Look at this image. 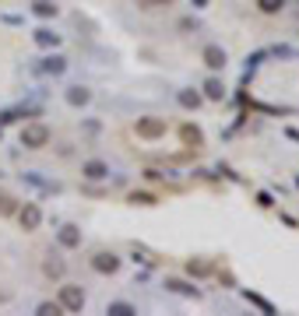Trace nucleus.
Returning a JSON list of instances; mask_svg holds the SVG:
<instances>
[{
	"mask_svg": "<svg viewBox=\"0 0 299 316\" xmlns=\"http://www.w3.org/2000/svg\"><path fill=\"white\" fill-rule=\"evenodd\" d=\"M21 221H25V225L32 228L35 221H39V211H35V208H25V211H21Z\"/></svg>",
	"mask_w": 299,
	"mask_h": 316,
	"instance_id": "20e7f679",
	"label": "nucleus"
},
{
	"mask_svg": "<svg viewBox=\"0 0 299 316\" xmlns=\"http://www.w3.org/2000/svg\"><path fill=\"white\" fill-rule=\"evenodd\" d=\"M21 141H25L28 148H43V144L50 141V130H46V127H28V130H21Z\"/></svg>",
	"mask_w": 299,
	"mask_h": 316,
	"instance_id": "f03ea898",
	"label": "nucleus"
},
{
	"mask_svg": "<svg viewBox=\"0 0 299 316\" xmlns=\"http://www.w3.org/2000/svg\"><path fill=\"white\" fill-rule=\"evenodd\" d=\"M204 56H208V63H211V67H222V63H226V56H222L218 50H208Z\"/></svg>",
	"mask_w": 299,
	"mask_h": 316,
	"instance_id": "39448f33",
	"label": "nucleus"
},
{
	"mask_svg": "<svg viewBox=\"0 0 299 316\" xmlns=\"http://www.w3.org/2000/svg\"><path fill=\"white\" fill-rule=\"evenodd\" d=\"M85 306V292L74 288V285H63L60 288V309H81Z\"/></svg>",
	"mask_w": 299,
	"mask_h": 316,
	"instance_id": "f257e3e1",
	"label": "nucleus"
},
{
	"mask_svg": "<svg viewBox=\"0 0 299 316\" xmlns=\"http://www.w3.org/2000/svg\"><path fill=\"white\" fill-rule=\"evenodd\" d=\"M95 267L99 270H117V257L109 253V260H106V253H102V260H95Z\"/></svg>",
	"mask_w": 299,
	"mask_h": 316,
	"instance_id": "7ed1b4c3",
	"label": "nucleus"
},
{
	"mask_svg": "<svg viewBox=\"0 0 299 316\" xmlns=\"http://www.w3.org/2000/svg\"><path fill=\"white\" fill-rule=\"evenodd\" d=\"M85 172H88V176H92V179H99V176H106V169H102V165H99V162H92V165H88V169H85Z\"/></svg>",
	"mask_w": 299,
	"mask_h": 316,
	"instance_id": "423d86ee",
	"label": "nucleus"
},
{
	"mask_svg": "<svg viewBox=\"0 0 299 316\" xmlns=\"http://www.w3.org/2000/svg\"><path fill=\"white\" fill-rule=\"evenodd\" d=\"M162 4H169V0H144V7H162Z\"/></svg>",
	"mask_w": 299,
	"mask_h": 316,
	"instance_id": "0eeeda50",
	"label": "nucleus"
}]
</instances>
